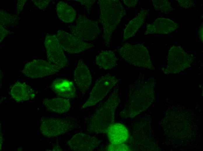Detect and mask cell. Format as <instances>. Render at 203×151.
<instances>
[{
	"label": "cell",
	"instance_id": "6da1fadb",
	"mask_svg": "<svg viewBox=\"0 0 203 151\" xmlns=\"http://www.w3.org/2000/svg\"><path fill=\"white\" fill-rule=\"evenodd\" d=\"M118 99L116 94L113 92L91 115L85 118V126L88 132L99 134L107 132L109 127L113 124L114 111L118 103Z\"/></svg>",
	"mask_w": 203,
	"mask_h": 151
},
{
	"label": "cell",
	"instance_id": "7a4b0ae2",
	"mask_svg": "<svg viewBox=\"0 0 203 151\" xmlns=\"http://www.w3.org/2000/svg\"><path fill=\"white\" fill-rule=\"evenodd\" d=\"M100 19L104 30L103 37L108 44L113 31L125 15L124 8L119 0H101L99 1Z\"/></svg>",
	"mask_w": 203,
	"mask_h": 151
},
{
	"label": "cell",
	"instance_id": "3957f363",
	"mask_svg": "<svg viewBox=\"0 0 203 151\" xmlns=\"http://www.w3.org/2000/svg\"><path fill=\"white\" fill-rule=\"evenodd\" d=\"M79 126L76 119L73 118H59L42 117L40 131L47 138H52L64 134L77 128Z\"/></svg>",
	"mask_w": 203,
	"mask_h": 151
},
{
	"label": "cell",
	"instance_id": "277c9868",
	"mask_svg": "<svg viewBox=\"0 0 203 151\" xmlns=\"http://www.w3.org/2000/svg\"><path fill=\"white\" fill-rule=\"evenodd\" d=\"M117 50L123 60L132 65L149 68L152 66L149 52L143 44L122 43Z\"/></svg>",
	"mask_w": 203,
	"mask_h": 151
},
{
	"label": "cell",
	"instance_id": "5b68a950",
	"mask_svg": "<svg viewBox=\"0 0 203 151\" xmlns=\"http://www.w3.org/2000/svg\"><path fill=\"white\" fill-rule=\"evenodd\" d=\"M116 77L107 74L97 79L90 92L87 100L83 105L82 108L95 105L102 100L117 83Z\"/></svg>",
	"mask_w": 203,
	"mask_h": 151
},
{
	"label": "cell",
	"instance_id": "8992f818",
	"mask_svg": "<svg viewBox=\"0 0 203 151\" xmlns=\"http://www.w3.org/2000/svg\"><path fill=\"white\" fill-rule=\"evenodd\" d=\"M70 30L72 34L85 42L95 39L100 32L97 22L85 16L78 17L75 24L70 27Z\"/></svg>",
	"mask_w": 203,
	"mask_h": 151
},
{
	"label": "cell",
	"instance_id": "52a82bcc",
	"mask_svg": "<svg viewBox=\"0 0 203 151\" xmlns=\"http://www.w3.org/2000/svg\"><path fill=\"white\" fill-rule=\"evenodd\" d=\"M44 45L48 61L61 69L66 66L68 59L56 35L47 34L45 37Z\"/></svg>",
	"mask_w": 203,
	"mask_h": 151
},
{
	"label": "cell",
	"instance_id": "ba28073f",
	"mask_svg": "<svg viewBox=\"0 0 203 151\" xmlns=\"http://www.w3.org/2000/svg\"><path fill=\"white\" fill-rule=\"evenodd\" d=\"M60 69L48 61L36 60L27 63L23 69L22 73L27 77L35 79L53 75Z\"/></svg>",
	"mask_w": 203,
	"mask_h": 151
},
{
	"label": "cell",
	"instance_id": "9c48e42d",
	"mask_svg": "<svg viewBox=\"0 0 203 151\" xmlns=\"http://www.w3.org/2000/svg\"><path fill=\"white\" fill-rule=\"evenodd\" d=\"M56 35L63 50L69 54L78 53L94 46L63 30H58Z\"/></svg>",
	"mask_w": 203,
	"mask_h": 151
},
{
	"label": "cell",
	"instance_id": "30bf717a",
	"mask_svg": "<svg viewBox=\"0 0 203 151\" xmlns=\"http://www.w3.org/2000/svg\"><path fill=\"white\" fill-rule=\"evenodd\" d=\"M99 141L95 137L79 133L74 135L67 142L69 148L75 151H90L99 145Z\"/></svg>",
	"mask_w": 203,
	"mask_h": 151
},
{
	"label": "cell",
	"instance_id": "8fae6325",
	"mask_svg": "<svg viewBox=\"0 0 203 151\" xmlns=\"http://www.w3.org/2000/svg\"><path fill=\"white\" fill-rule=\"evenodd\" d=\"M74 79L75 85L83 93H85L91 85L92 77L90 71L82 59L78 60L74 72Z\"/></svg>",
	"mask_w": 203,
	"mask_h": 151
},
{
	"label": "cell",
	"instance_id": "7c38bea8",
	"mask_svg": "<svg viewBox=\"0 0 203 151\" xmlns=\"http://www.w3.org/2000/svg\"><path fill=\"white\" fill-rule=\"evenodd\" d=\"M50 87L58 96L65 98H71L76 95V89L72 82L66 79L57 78L51 83Z\"/></svg>",
	"mask_w": 203,
	"mask_h": 151
},
{
	"label": "cell",
	"instance_id": "4fadbf2b",
	"mask_svg": "<svg viewBox=\"0 0 203 151\" xmlns=\"http://www.w3.org/2000/svg\"><path fill=\"white\" fill-rule=\"evenodd\" d=\"M177 27V24L174 21L168 18L161 17L148 25L146 31L151 34H166L172 32Z\"/></svg>",
	"mask_w": 203,
	"mask_h": 151
},
{
	"label": "cell",
	"instance_id": "5bb4252c",
	"mask_svg": "<svg viewBox=\"0 0 203 151\" xmlns=\"http://www.w3.org/2000/svg\"><path fill=\"white\" fill-rule=\"evenodd\" d=\"M107 132L111 144L123 143L127 139L129 132L124 125L120 123L112 124L108 127Z\"/></svg>",
	"mask_w": 203,
	"mask_h": 151
},
{
	"label": "cell",
	"instance_id": "9a60e30c",
	"mask_svg": "<svg viewBox=\"0 0 203 151\" xmlns=\"http://www.w3.org/2000/svg\"><path fill=\"white\" fill-rule=\"evenodd\" d=\"M10 94L12 98L18 102L32 99L35 95V92L30 86L20 82H17L13 85Z\"/></svg>",
	"mask_w": 203,
	"mask_h": 151
},
{
	"label": "cell",
	"instance_id": "2e32d148",
	"mask_svg": "<svg viewBox=\"0 0 203 151\" xmlns=\"http://www.w3.org/2000/svg\"><path fill=\"white\" fill-rule=\"evenodd\" d=\"M43 103L47 111L58 114L67 112L71 106L69 100L63 98H46L43 100Z\"/></svg>",
	"mask_w": 203,
	"mask_h": 151
},
{
	"label": "cell",
	"instance_id": "e0dca14e",
	"mask_svg": "<svg viewBox=\"0 0 203 151\" xmlns=\"http://www.w3.org/2000/svg\"><path fill=\"white\" fill-rule=\"evenodd\" d=\"M148 12L147 10H142L128 23L124 30L123 38L126 39L133 37L144 24Z\"/></svg>",
	"mask_w": 203,
	"mask_h": 151
},
{
	"label": "cell",
	"instance_id": "ac0fdd59",
	"mask_svg": "<svg viewBox=\"0 0 203 151\" xmlns=\"http://www.w3.org/2000/svg\"><path fill=\"white\" fill-rule=\"evenodd\" d=\"M117 58L114 52L111 50H104L100 52L96 56L95 62L100 69H111L114 67Z\"/></svg>",
	"mask_w": 203,
	"mask_h": 151
},
{
	"label": "cell",
	"instance_id": "d6986e66",
	"mask_svg": "<svg viewBox=\"0 0 203 151\" xmlns=\"http://www.w3.org/2000/svg\"><path fill=\"white\" fill-rule=\"evenodd\" d=\"M56 10L59 19L65 23H71L76 18L75 10L71 6L65 2L59 1L56 5Z\"/></svg>",
	"mask_w": 203,
	"mask_h": 151
},
{
	"label": "cell",
	"instance_id": "ffe728a7",
	"mask_svg": "<svg viewBox=\"0 0 203 151\" xmlns=\"http://www.w3.org/2000/svg\"><path fill=\"white\" fill-rule=\"evenodd\" d=\"M153 5L155 9L163 13H167L171 11V6L169 2L167 0H153Z\"/></svg>",
	"mask_w": 203,
	"mask_h": 151
},
{
	"label": "cell",
	"instance_id": "44dd1931",
	"mask_svg": "<svg viewBox=\"0 0 203 151\" xmlns=\"http://www.w3.org/2000/svg\"><path fill=\"white\" fill-rule=\"evenodd\" d=\"M108 150L111 151L127 150V146L123 143L118 144H111L108 147Z\"/></svg>",
	"mask_w": 203,
	"mask_h": 151
},
{
	"label": "cell",
	"instance_id": "7402d4cb",
	"mask_svg": "<svg viewBox=\"0 0 203 151\" xmlns=\"http://www.w3.org/2000/svg\"><path fill=\"white\" fill-rule=\"evenodd\" d=\"M33 1L39 8L43 9H45L48 6L50 1L48 0H34Z\"/></svg>",
	"mask_w": 203,
	"mask_h": 151
},
{
	"label": "cell",
	"instance_id": "603a6c76",
	"mask_svg": "<svg viewBox=\"0 0 203 151\" xmlns=\"http://www.w3.org/2000/svg\"><path fill=\"white\" fill-rule=\"evenodd\" d=\"M179 2L180 5L184 8H190L193 6V1L190 0H180Z\"/></svg>",
	"mask_w": 203,
	"mask_h": 151
},
{
	"label": "cell",
	"instance_id": "cb8c5ba5",
	"mask_svg": "<svg viewBox=\"0 0 203 151\" xmlns=\"http://www.w3.org/2000/svg\"><path fill=\"white\" fill-rule=\"evenodd\" d=\"M81 3L86 6L88 9L91 8L95 0H78Z\"/></svg>",
	"mask_w": 203,
	"mask_h": 151
},
{
	"label": "cell",
	"instance_id": "d4e9b609",
	"mask_svg": "<svg viewBox=\"0 0 203 151\" xmlns=\"http://www.w3.org/2000/svg\"><path fill=\"white\" fill-rule=\"evenodd\" d=\"M125 4L128 7H134L136 6L137 2V0H125L124 1Z\"/></svg>",
	"mask_w": 203,
	"mask_h": 151
}]
</instances>
